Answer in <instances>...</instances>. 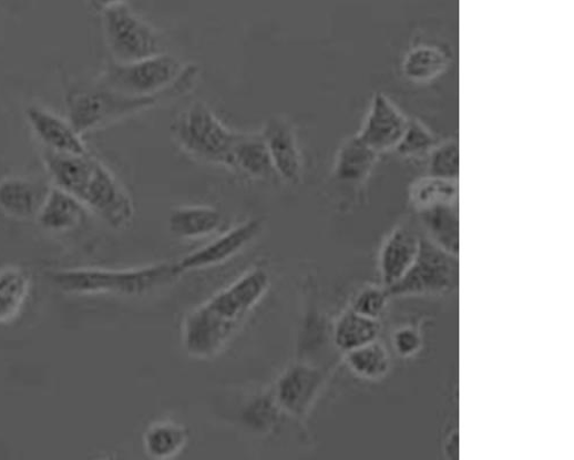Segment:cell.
Segmentation results:
<instances>
[{
  "instance_id": "7c38bea8",
  "label": "cell",
  "mask_w": 574,
  "mask_h": 460,
  "mask_svg": "<svg viewBox=\"0 0 574 460\" xmlns=\"http://www.w3.org/2000/svg\"><path fill=\"white\" fill-rule=\"evenodd\" d=\"M321 385L322 375L316 368L307 365L293 366L277 381V406L293 416H304Z\"/></svg>"
},
{
  "instance_id": "52a82bcc",
  "label": "cell",
  "mask_w": 574,
  "mask_h": 460,
  "mask_svg": "<svg viewBox=\"0 0 574 460\" xmlns=\"http://www.w3.org/2000/svg\"><path fill=\"white\" fill-rule=\"evenodd\" d=\"M458 275L457 256L421 238L420 251L402 278L389 287L390 295H428L449 290Z\"/></svg>"
},
{
  "instance_id": "277c9868",
  "label": "cell",
  "mask_w": 574,
  "mask_h": 460,
  "mask_svg": "<svg viewBox=\"0 0 574 460\" xmlns=\"http://www.w3.org/2000/svg\"><path fill=\"white\" fill-rule=\"evenodd\" d=\"M164 98H134L122 94L103 83L72 89L66 104L69 121L80 134L109 126L153 105Z\"/></svg>"
},
{
  "instance_id": "5b68a950",
  "label": "cell",
  "mask_w": 574,
  "mask_h": 460,
  "mask_svg": "<svg viewBox=\"0 0 574 460\" xmlns=\"http://www.w3.org/2000/svg\"><path fill=\"white\" fill-rule=\"evenodd\" d=\"M172 132L191 156L205 163L232 167L238 133L227 129L204 103L189 105L175 120Z\"/></svg>"
},
{
  "instance_id": "8fae6325",
  "label": "cell",
  "mask_w": 574,
  "mask_h": 460,
  "mask_svg": "<svg viewBox=\"0 0 574 460\" xmlns=\"http://www.w3.org/2000/svg\"><path fill=\"white\" fill-rule=\"evenodd\" d=\"M276 174L297 184L303 175V159L290 122L280 116L270 117L263 131Z\"/></svg>"
},
{
  "instance_id": "603a6c76",
  "label": "cell",
  "mask_w": 574,
  "mask_h": 460,
  "mask_svg": "<svg viewBox=\"0 0 574 460\" xmlns=\"http://www.w3.org/2000/svg\"><path fill=\"white\" fill-rule=\"evenodd\" d=\"M187 442L184 426L174 421H158L151 425L144 436V449L154 459H170L177 456Z\"/></svg>"
},
{
  "instance_id": "30bf717a",
  "label": "cell",
  "mask_w": 574,
  "mask_h": 460,
  "mask_svg": "<svg viewBox=\"0 0 574 460\" xmlns=\"http://www.w3.org/2000/svg\"><path fill=\"white\" fill-rule=\"evenodd\" d=\"M408 125V117L382 94H376L358 136L376 152L396 150Z\"/></svg>"
},
{
  "instance_id": "6da1fadb",
  "label": "cell",
  "mask_w": 574,
  "mask_h": 460,
  "mask_svg": "<svg viewBox=\"0 0 574 460\" xmlns=\"http://www.w3.org/2000/svg\"><path fill=\"white\" fill-rule=\"evenodd\" d=\"M269 286V274L265 269L254 268L211 297L184 321L185 351L198 359L219 354L257 308Z\"/></svg>"
},
{
  "instance_id": "d4e9b609",
  "label": "cell",
  "mask_w": 574,
  "mask_h": 460,
  "mask_svg": "<svg viewBox=\"0 0 574 460\" xmlns=\"http://www.w3.org/2000/svg\"><path fill=\"white\" fill-rule=\"evenodd\" d=\"M347 362L356 375L376 380L385 377L391 366L388 349L376 340L352 351H348Z\"/></svg>"
},
{
  "instance_id": "8992f818",
  "label": "cell",
  "mask_w": 574,
  "mask_h": 460,
  "mask_svg": "<svg viewBox=\"0 0 574 460\" xmlns=\"http://www.w3.org/2000/svg\"><path fill=\"white\" fill-rule=\"evenodd\" d=\"M103 28L114 63H134L163 53L155 30L125 4L104 9Z\"/></svg>"
},
{
  "instance_id": "3957f363",
  "label": "cell",
  "mask_w": 574,
  "mask_h": 460,
  "mask_svg": "<svg viewBox=\"0 0 574 460\" xmlns=\"http://www.w3.org/2000/svg\"><path fill=\"white\" fill-rule=\"evenodd\" d=\"M197 74L196 68H184L163 52L134 63H113L100 82L127 96L175 99L193 86Z\"/></svg>"
},
{
  "instance_id": "83f0119b",
  "label": "cell",
  "mask_w": 574,
  "mask_h": 460,
  "mask_svg": "<svg viewBox=\"0 0 574 460\" xmlns=\"http://www.w3.org/2000/svg\"><path fill=\"white\" fill-rule=\"evenodd\" d=\"M429 175L445 180H459L460 146L458 141L438 143L429 153Z\"/></svg>"
},
{
  "instance_id": "f1b7e54d",
  "label": "cell",
  "mask_w": 574,
  "mask_h": 460,
  "mask_svg": "<svg viewBox=\"0 0 574 460\" xmlns=\"http://www.w3.org/2000/svg\"><path fill=\"white\" fill-rule=\"evenodd\" d=\"M389 297V290L369 286L356 297L352 310L362 316L377 319L386 311Z\"/></svg>"
},
{
  "instance_id": "7a4b0ae2",
  "label": "cell",
  "mask_w": 574,
  "mask_h": 460,
  "mask_svg": "<svg viewBox=\"0 0 574 460\" xmlns=\"http://www.w3.org/2000/svg\"><path fill=\"white\" fill-rule=\"evenodd\" d=\"M177 276L174 264L130 269L81 267L48 273L54 287L73 295L142 296L171 284Z\"/></svg>"
},
{
  "instance_id": "44dd1931",
  "label": "cell",
  "mask_w": 574,
  "mask_h": 460,
  "mask_svg": "<svg viewBox=\"0 0 574 460\" xmlns=\"http://www.w3.org/2000/svg\"><path fill=\"white\" fill-rule=\"evenodd\" d=\"M221 224V213L208 206L180 207L174 209L170 217L172 234L185 239L206 237L215 233Z\"/></svg>"
},
{
  "instance_id": "4fadbf2b",
  "label": "cell",
  "mask_w": 574,
  "mask_h": 460,
  "mask_svg": "<svg viewBox=\"0 0 574 460\" xmlns=\"http://www.w3.org/2000/svg\"><path fill=\"white\" fill-rule=\"evenodd\" d=\"M25 114L30 129L45 149L71 155L89 153L82 135L74 130L70 121L40 106H29Z\"/></svg>"
},
{
  "instance_id": "2e32d148",
  "label": "cell",
  "mask_w": 574,
  "mask_h": 460,
  "mask_svg": "<svg viewBox=\"0 0 574 460\" xmlns=\"http://www.w3.org/2000/svg\"><path fill=\"white\" fill-rule=\"evenodd\" d=\"M84 211L85 206L73 195L51 187L37 219L49 232L65 233L81 224Z\"/></svg>"
},
{
  "instance_id": "ffe728a7",
  "label": "cell",
  "mask_w": 574,
  "mask_h": 460,
  "mask_svg": "<svg viewBox=\"0 0 574 460\" xmlns=\"http://www.w3.org/2000/svg\"><path fill=\"white\" fill-rule=\"evenodd\" d=\"M232 167L258 178L276 174L263 134H239L234 145Z\"/></svg>"
},
{
  "instance_id": "ac0fdd59",
  "label": "cell",
  "mask_w": 574,
  "mask_h": 460,
  "mask_svg": "<svg viewBox=\"0 0 574 460\" xmlns=\"http://www.w3.org/2000/svg\"><path fill=\"white\" fill-rule=\"evenodd\" d=\"M379 153L366 144L358 135L348 139L340 147L336 164L337 180L360 183L368 178L377 164Z\"/></svg>"
},
{
  "instance_id": "e0dca14e",
  "label": "cell",
  "mask_w": 574,
  "mask_h": 460,
  "mask_svg": "<svg viewBox=\"0 0 574 460\" xmlns=\"http://www.w3.org/2000/svg\"><path fill=\"white\" fill-rule=\"evenodd\" d=\"M420 216L429 239L442 251L458 257L460 248L458 203H443L420 209Z\"/></svg>"
},
{
  "instance_id": "7402d4cb",
  "label": "cell",
  "mask_w": 574,
  "mask_h": 460,
  "mask_svg": "<svg viewBox=\"0 0 574 460\" xmlns=\"http://www.w3.org/2000/svg\"><path fill=\"white\" fill-rule=\"evenodd\" d=\"M451 58L440 47L423 44L414 47L402 61L403 75L417 83H426L448 71Z\"/></svg>"
},
{
  "instance_id": "5bb4252c",
  "label": "cell",
  "mask_w": 574,
  "mask_h": 460,
  "mask_svg": "<svg viewBox=\"0 0 574 460\" xmlns=\"http://www.w3.org/2000/svg\"><path fill=\"white\" fill-rule=\"evenodd\" d=\"M51 187L39 178L8 177L0 181V209L19 221L37 218Z\"/></svg>"
},
{
  "instance_id": "4dcf8cb0",
  "label": "cell",
  "mask_w": 574,
  "mask_h": 460,
  "mask_svg": "<svg viewBox=\"0 0 574 460\" xmlns=\"http://www.w3.org/2000/svg\"><path fill=\"white\" fill-rule=\"evenodd\" d=\"M94 2L102 7L104 10L110 7L125 4L126 0H94Z\"/></svg>"
},
{
  "instance_id": "9c48e42d",
  "label": "cell",
  "mask_w": 574,
  "mask_h": 460,
  "mask_svg": "<svg viewBox=\"0 0 574 460\" xmlns=\"http://www.w3.org/2000/svg\"><path fill=\"white\" fill-rule=\"evenodd\" d=\"M262 229L263 222L259 219L247 221L234 227L174 264L176 274L180 276L191 270L213 267L229 260L247 247Z\"/></svg>"
},
{
  "instance_id": "f546056e",
  "label": "cell",
  "mask_w": 574,
  "mask_h": 460,
  "mask_svg": "<svg viewBox=\"0 0 574 460\" xmlns=\"http://www.w3.org/2000/svg\"><path fill=\"white\" fill-rule=\"evenodd\" d=\"M423 346L420 331L412 327L399 329L393 337V347L402 357H410L418 354Z\"/></svg>"
},
{
  "instance_id": "d6986e66",
  "label": "cell",
  "mask_w": 574,
  "mask_h": 460,
  "mask_svg": "<svg viewBox=\"0 0 574 460\" xmlns=\"http://www.w3.org/2000/svg\"><path fill=\"white\" fill-rule=\"evenodd\" d=\"M31 290V276L20 266L0 269V325L16 321Z\"/></svg>"
},
{
  "instance_id": "ba28073f",
  "label": "cell",
  "mask_w": 574,
  "mask_h": 460,
  "mask_svg": "<svg viewBox=\"0 0 574 460\" xmlns=\"http://www.w3.org/2000/svg\"><path fill=\"white\" fill-rule=\"evenodd\" d=\"M76 198L114 228L133 221L134 205L110 170L95 162Z\"/></svg>"
},
{
  "instance_id": "cb8c5ba5",
  "label": "cell",
  "mask_w": 574,
  "mask_h": 460,
  "mask_svg": "<svg viewBox=\"0 0 574 460\" xmlns=\"http://www.w3.org/2000/svg\"><path fill=\"white\" fill-rule=\"evenodd\" d=\"M377 319L362 316L350 309L338 320L335 328V343L345 351H352L377 339Z\"/></svg>"
},
{
  "instance_id": "4316f807",
  "label": "cell",
  "mask_w": 574,
  "mask_h": 460,
  "mask_svg": "<svg viewBox=\"0 0 574 460\" xmlns=\"http://www.w3.org/2000/svg\"><path fill=\"white\" fill-rule=\"evenodd\" d=\"M438 143L434 134L420 120L408 119L407 129L396 151L402 157H422L429 155Z\"/></svg>"
},
{
  "instance_id": "9a60e30c",
  "label": "cell",
  "mask_w": 574,
  "mask_h": 460,
  "mask_svg": "<svg viewBox=\"0 0 574 460\" xmlns=\"http://www.w3.org/2000/svg\"><path fill=\"white\" fill-rule=\"evenodd\" d=\"M421 237L410 226H400L387 239L380 254L382 282L388 287L398 283L417 258Z\"/></svg>"
},
{
  "instance_id": "484cf974",
  "label": "cell",
  "mask_w": 574,
  "mask_h": 460,
  "mask_svg": "<svg viewBox=\"0 0 574 460\" xmlns=\"http://www.w3.org/2000/svg\"><path fill=\"white\" fill-rule=\"evenodd\" d=\"M458 198L459 184L454 180L429 176L414 183L411 191V200L419 211L438 204L458 203Z\"/></svg>"
}]
</instances>
